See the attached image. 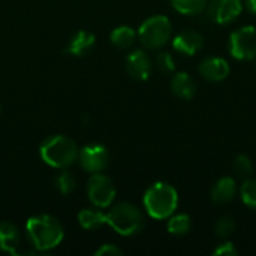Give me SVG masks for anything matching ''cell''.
I'll use <instances>...</instances> for the list:
<instances>
[{
  "mask_svg": "<svg viewBox=\"0 0 256 256\" xmlns=\"http://www.w3.org/2000/svg\"><path fill=\"white\" fill-rule=\"evenodd\" d=\"M136 34L146 50H160L172 36V24L165 15H153L140 26Z\"/></svg>",
  "mask_w": 256,
  "mask_h": 256,
  "instance_id": "cell-5",
  "label": "cell"
},
{
  "mask_svg": "<svg viewBox=\"0 0 256 256\" xmlns=\"http://www.w3.org/2000/svg\"><path fill=\"white\" fill-rule=\"evenodd\" d=\"M78 146L66 135H52L39 147L40 159L57 170H66L78 160Z\"/></svg>",
  "mask_w": 256,
  "mask_h": 256,
  "instance_id": "cell-2",
  "label": "cell"
},
{
  "mask_svg": "<svg viewBox=\"0 0 256 256\" xmlns=\"http://www.w3.org/2000/svg\"><path fill=\"white\" fill-rule=\"evenodd\" d=\"M78 224L82 230L94 231L106 225V213L99 210V207L94 208H82L78 213Z\"/></svg>",
  "mask_w": 256,
  "mask_h": 256,
  "instance_id": "cell-17",
  "label": "cell"
},
{
  "mask_svg": "<svg viewBox=\"0 0 256 256\" xmlns=\"http://www.w3.org/2000/svg\"><path fill=\"white\" fill-rule=\"evenodd\" d=\"M190 228H192V219H190V216H188L184 213L171 214L168 218L166 230L172 236H186L190 231Z\"/></svg>",
  "mask_w": 256,
  "mask_h": 256,
  "instance_id": "cell-19",
  "label": "cell"
},
{
  "mask_svg": "<svg viewBox=\"0 0 256 256\" xmlns=\"http://www.w3.org/2000/svg\"><path fill=\"white\" fill-rule=\"evenodd\" d=\"M240 198L244 206L256 210V178H244L240 188Z\"/></svg>",
  "mask_w": 256,
  "mask_h": 256,
  "instance_id": "cell-21",
  "label": "cell"
},
{
  "mask_svg": "<svg viewBox=\"0 0 256 256\" xmlns=\"http://www.w3.org/2000/svg\"><path fill=\"white\" fill-rule=\"evenodd\" d=\"M78 162L86 172H102L108 166L110 154L102 144H87L80 148Z\"/></svg>",
  "mask_w": 256,
  "mask_h": 256,
  "instance_id": "cell-9",
  "label": "cell"
},
{
  "mask_svg": "<svg viewBox=\"0 0 256 256\" xmlns=\"http://www.w3.org/2000/svg\"><path fill=\"white\" fill-rule=\"evenodd\" d=\"M26 232L30 244L40 252L57 248L64 237L62 224L50 214L32 216L26 224Z\"/></svg>",
  "mask_w": 256,
  "mask_h": 256,
  "instance_id": "cell-1",
  "label": "cell"
},
{
  "mask_svg": "<svg viewBox=\"0 0 256 256\" xmlns=\"http://www.w3.org/2000/svg\"><path fill=\"white\" fill-rule=\"evenodd\" d=\"M94 42H96V38H94V34L92 32L80 30L70 38V40H69V44L66 46V52L70 54V56L81 57V56L87 54L93 48Z\"/></svg>",
  "mask_w": 256,
  "mask_h": 256,
  "instance_id": "cell-16",
  "label": "cell"
},
{
  "mask_svg": "<svg viewBox=\"0 0 256 256\" xmlns=\"http://www.w3.org/2000/svg\"><path fill=\"white\" fill-rule=\"evenodd\" d=\"M126 70L130 78L136 81H146L148 80L153 64L148 57V54L142 50H135L128 54L126 57Z\"/></svg>",
  "mask_w": 256,
  "mask_h": 256,
  "instance_id": "cell-10",
  "label": "cell"
},
{
  "mask_svg": "<svg viewBox=\"0 0 256 256\" xmlns=\"http://www.w3.org/2000/svg\"><path fill=\"white\" fill-rule=\"evenodd\" d=\"M106 225H110L118 236L132 237L141 232L144 216L136 206L130 202H118L106 213Z\"/></svg>",
  "mask_w": 256,
  "mask_h": 256,
  "instance_id": "cell-4",
  "label": "cell"
},
{
  "mask_svg": "<svg viewBox=\"0 0 256 256\" xmlns=\"http://www.w3.org/2000/svg\"><path fill=\"white\" fill-rule=\"evenodd\" d=\"M171 92L182 100H190L196 93V81L188 72H177L170 81Z\"/></svg>",
  "mask_w": 256,
  "mask_h": 256,
  "instance_id": "cell-13",
  "label": "cell"
},
{
  "mask_svg": "<svg viewBox=\"0 0 256 256\" xmlns=\"http://www.w3.org/2000/svg\"><path fill=\"white\" fill-rule=\"evenodd\" d=\"M56 188L57 190L62 194V195H69L75 190L76 188V182H75V177L68 171V170H63L57 177H56Z\"/></svg>",
  "mask_w": 256,
  "mask_h": 256,
  "instance_id": "cell-23",
  "label": "cell"
},
{
  "mask_svg": "<svg viewBox=\"0 0 256 256\" xmlns=\"http://www.w3.org/2000/svg\"><path fill=\"white\" fill-rule=\"evenodd\" d=\"M198 72L200 75L206 80V81H210V82H220L228 78L230 72H231V68H230V63L222 58V57H207L204 58L200 66H198Z\"/></svg>",
  "mask_w": 256,
  "mask_h": 256,
  "instance_id": "cell-11",
  "label": "cell"
},
{
  "mask_svg": "<svg viewBox=\"0 0 256 256\" xmlns=\"http://www.w3.org/2000/svg\"><path fill=\"white\" fill-rule=\"evenodd\" d=\"M0 111H2V108H0Z\"/></svg>",
  "mask_w": 256,
  "mask_h": 256,
  "instance_id": "cell-29",
  "label": "cell"
},
{
  "mask_svg": "<svg viewBox=\"0 0 256 256\" xmlns=\"http://www.w3.org/2000/svg\"><path fill=\"white\" fill-rule=\"evenodd\" d=\"M116 184L108 176L102 172L92 174V177L87 182V196L94 207H111L112 201L116 200Z\"/></svg>",
  "mask_w": 256,
  "mask_h": 256,
  "instance_id": "cell-7",
  "label": "cell"
},
{
  "mask_svg": "<svg viewBox=\"0 0 256 256\" xmlns=\"http://www.w3.org/2000/svg\"><path fill=\"white\" fill-rule=\"evenodd\" d=\"M213 255L214 256H237L238 255V250L237 248L234 246V243L231 242H225V243H220L214 250H213Z\"/></svg>",
  "mask_w": 256,
  "mask_h": 256,
  "instance_id": "cell-26",
  "label": "cell"
},
{
  "mask_svg": "<svg viewBox=\"0 0 256 256\" xmlns=\"http://www.w3.org/2000/svg\"><path fill=\"white\" fill-rule=\"evenodd\" d=\"M207 15L216 24H231L243 12V0H208Z\"/></svg>",
  "mask_w": 256,
  "mask_h": 256,
  "instance_id": "cell-8",
  "label": "cell"
},
{
  "mask_svg": "<svg viewBox=\"0 0 256 256\" xmlns=\"http://www.w3.org/2000/svg\"><path fill=\"white\" fill-rule=\"evenodd\" d=\"M21 244V232L20 230L6 220L0 222V250L8 252L10 255H16Z\"/></svg>",
  "mask_w": 256,
  "mask_h": 256,
  "instance_id": "cell-15",
  "label": "cell"
},
{
  "mask_svg": "<svg viewBox=\"0 0 256 256\" xmlns=\"http://www.w3.org/2000/svg\"><path fill=\"white\" fill-rule=\"evenodd\" d=\"M136 38L138 34L130 26H118L110 34L111 44L118 50H129L135 44Z\"/></svg>",
  "mask_w": 256,
  "mask_h": 256,
  "instance_id": "cell-18",
  "label": "cell"
},
{
  "mask_svg": "<svg viewBox=\"0 0 256 256\" xmlns=\"http://www.w3.org/2000/svg\"><path fill=\"white\" fill-rule=\"evenodd\" d=\"M230 54L237 60L256 58V27L243 26L230 34L228 40Z\"/></svg>",
  "mask_w": 256,
  "mask_h": 256,
  "instance_id": "cell-6",
  "label": "cell"
},
{
  "mask_svg": "<svg viewBox=\"0 0 256 256\" xmlns=\"http://www.w3.org/2000/svg\"><path fill=\"white\" fill-rule=\"evenodd\" d=\"M237 194V183L232 177H220L212 188L210 190V196L212 201L224 206V204H230Z\"/></svg>",
  "mask_w": 256,
  "mask_h": 256,
  "instance_id": "cell-14",
  "label": "cell"
},
{
  "mask_svg": "<svg viewBox=\"0 0 256 256\" xmlns=\"http://www.w3.org/2000/svg\"><path fill=\"white\" fill-rule=\"evenodd\" d=\"M243 9L256 16V0H243Z\"/></svg>",
  "mask_w": 256,
  "mask_h": 256,
  "instance_id": "cell-28",
  "label": "cell"
},
{
  "mask_svg": "<svg viewBox=\"0 0 256 256\" xmlns=\"http://www.w3.org/2000/svg\"><path fill=\"white\" fill-rule=\"evenodd\" d=\"M142 204L150 218L164 220L176 213L178 206V194L171 184L156 182L146 190Z\"/></svg>",
  "mask_w": 256,
  "mask_h": 256,
  "instance_id": "cell-3",
  "label": "cell"
},
{
  "mask_svg": "<svg viewBox=\"0 0 256 256\" xmlns=\"http://www.w3.org/2000/svg\"><path fill=\"white\" fill-rule=\"evenodd\" d=\"M204 46V38L196 30H183L172 39V48L183 56H195Z\"/></svg>",
  "mask_w": 256,
  "mask_h": 256,
  "instance_id": "cell-12",
  "label": "cell"
},
{
  "mask_svg": "<svg viewBox=\"0 0 256 256\" xmlns=\"http://www.w3.org/2000/svg\"><path fill=\"white\" fill-rule=\"evenodd\" d=\"M171 6L182 15H198L206 10L208 0H170Z\"/></svg>",
  "mask_w": 256,
  "mask_h": 256,
  "instance_id": "cell-20",
  "label": "cell"
},
{
  "mask_svg": "<svg viewBox=\"0 0 256 256\" xmlns=\"http://www.w3.org/2000/svg\"><path fill=\"white\" fill-rule=\"evenodd\" d=\"M236 231V222L232 218H228V216H224L220 218L216 225H214V232H216V237L218 238H230Z\"/></svg>",
  "mask_w": 256,
  "mask_h": 256,
  "instance_id": "cell-24",
  "label": "cell"
},
{
  "mask_svg": "<svg viewBox=\"0 0 256 256\" xmlns=\"http://www.w3.org/2000/svg\"><path fill=\"white\" fill-rule=\"evenodd\" d=\"M232 170L234 172L242 177V178H249L254 174V164L249 156L246 154H238L234 162H232Z\"/></svg>",
  "mask_w": 256,
  "mask_h": 256,
  "instance_id": "cell-22",
  "label": "cell"
},
{
  "mask_svg": "<svg viewBox=\"0 0 256 256\" xmlns=\"http://www.w3.org/2000/svg\"><path fill=\"white\" fill-rule=\"evenodd\" d=\"M156 66L164 74H172L176 70V60H174V57H172L171 52L160 51L156 56Z\"/></svg>",
  "mask_w": 256,
  "mask_h": 256,
  "instance_id": "cell-25",
  "label": "cell"
},
{
  "mask_svg": "<svg viewBox=\"0 0 256 256\" xmlns=\"http://www.w3.org/2000/svg\"><path fill=\"white\" fill-rule=\"evenodd\" d=\"M96 256H120L123 255V250L120 248H117L116 244H102L96 252H94Z\"/></svg>",
  "mask_w": 256,
  "mask_h": 256,
  "instance_id": "cell-27",
  "label": "cell"
}]
</instances>
